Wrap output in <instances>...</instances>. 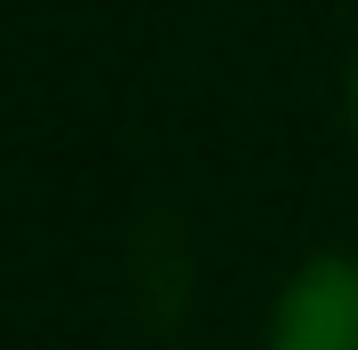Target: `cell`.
<instances>
[{
  "label": "cell",
  "mask_w": 358,
  "mask_h": 350,
  "mask_svg": "<svg viewBox=\"0 0 358 350\" xmlns=\"http://www.w3.org/2000/svg\"><path fill=\"white\" fill-rule=\"evenodd\" d=\"M350 119H358V72H350Z\"/></svg>",
  "instance_id": "obj_2"
},
{
  "label": "cell",
  "mask_w": 358,
  "mask_h": 350,
  "mask_svg": "<svg viewBox=\"0 0 358 350\" xmlns=\"http://www.w3.org/2000/svg\"><path fill=\"white\" fill-rule=\"evenodd\" d=\"M271 350H358V255H310L279 286Z\"/></svg>",
  "instance_id": "obj_1"
}]
</instances>
